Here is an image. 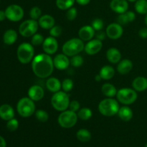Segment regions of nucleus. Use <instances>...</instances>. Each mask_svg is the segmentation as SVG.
I'll return each mask as SVG.
<instances>
[{
  "label": "nucleus",
  "instance_id": "c03bdc74",
  "mask_svg": "<svg viewBox=\"0 0 147 147\" xmlns=\"http://www.w3.org/2000/svg\"><path fill=\"white\" fill-rule=\"evenodd\" d=\"M139 35L143 39L147 38V27H144V28L141 29L139 32Z\"/></svg>",
  "mask_w": 147,
  "mask_h": 147
},
{
  "label": "nucleus",
  "instance_id": "f03ea898",
  "mask_svg": "<svg viewBox=\"0 0 147 147\" xmlns=\"http://www.w3.org/2000/svg\"><path fill=\"white\" fill-rule=\"evenodd\" d=\"M119 103L113 98H107L99 103L98 111L103 116H113L119 112Z\"/></svg>",
  "mask_w": 147,
  "mask_h": 147
},
{
  "label": "nucleus",
  "instance_id": "cd10ccee",
  "mask_svg": "<svg viewBox=\"0 0 147 147\" xmlns=\"http://www.w3.org/2000/svg\"><path fill=\"white\" fill-rule=\"evenodd\" d=\"M101 91L105 96L108 98H113L116 96L117 91L116 88L111 83H105L101 88Z\"/></svg>",
  "mask_w": 147,
  "mask_h": 147
},
{
  "label": "nucleus",
  "instance_id": "49530a36",
  "mask_svg": "<svg viewBox=\"0 0 147 147\" xmlns=\"http://www.w3.org/2000/svg\"><path fill=\"white\" fill-rule=\"evenodd\" d=\"M7 18L5 14V11H2V10H0V22L4 21L5 19Z\"/></svg>",
  "mask_w": 147,
  "mask_h": 147
},
{
  "label": "nucleus",
  "instance_id": "f3484780",
  "mask_svg": "<svg viewBox=\"0 0 147 147\" xmlns=\"http://www.w3.org/2000/svg\"><path fill=\"white\" fill-rule=\"evenodd\" d=\"M79 38L83 41H90L95 35V30L91 25H86L82 27L78 32Z\"/></svg>",
  "mask_w": 147,
  "mask_h": 147
},
{
  "label": "nucleus",
  "instance_id": "ea45409f",
  "mask_svg": "<svg viewBox=\"0 0 147 147\" xmlns=\"http://www.w3.org/2000/svg\"><path fill=\"white\" fill-rule=\"evenodd\" d=\"M78 16V11L76 7H73L68 9L66 12V18L69 21H73Z\"/></svg>",
  "mask_w": 147,
  "mask_h": 147
},
{
  "label": "nucleus",
  "instance_id": "f8f14e48",
  "mask_svg": "<svg viewBox=\"0 0 147 147\" xmlns=\"http://www.w3.org/2000/svg\"><path fill=\"white\" fill-rule=\"evenodd\" d=\"M42 48L46 54L50 55L55 54L58 49V42L55 37L50 36L45 39L42 44Z\"/></svg>",
  "mask_w": 147,
  "mask_h": 147
},
{
  "label": "nucleus",
  "instance_id": "2f4dec72",
  "mask_svg": "<svg viewBox=\"0 0 147 147\" xmlns=\"http://www.w3.org/2000/svg\"><path fill=\"white\" fill-rule=\"evenodd\" d=\"M93 116V112L88 108H83L78 112V116L83 121H88Z\"/></svg>",
  "mask_w": 147,
  "mask_h": 147
},
{
  "label": "nucleus",
  "instance_id": "aec40b11",
  "mask_svg": "<svg viewBox=\"0 0 147 147\" xmlns=\"http://www.w3.org/2000/svg\"><path fill=\"white\" fill-rule=\"evenodd\" d=\"M106 58L110 63L116 64L119 63L121 59V53L117 48L111 47V48H109L106 52Z\"/></svg>",
  "mask_w": 147,
  "mask_h": 147
},
{
  "label": "nucleus",
  "instance_id": "b1692460",
  "mask_svg": "<svg viewBox=\"0 0 147 147\" xmlns=\"http://www.w3.org/2000/svg\"><path fill=\"white\" fill-rule=\"evenodd\" d=\"M133 68V63L129 59H124L119 63L117 66V70L120 74H128Z\"/></svg>",
  "mask_w": 147,
  "mask_h": 147
},
{
  "label": "nucleus",
  "instance_id": "58836bf2",
  "mask_svg": "<svg viewBox=\"0 0 147 147\" xmlns=\"http://www.w3.org/2000/svg\"><path fill=\"white\" fill-rule=\"evenodd\" d=\"M19 127V121L15 119H11L7 121V128L10 131H14Z\"/></svg>",
  "mask_w": 147,
  "mask_h": 147
},
{
  "label": "nucleus",
  "instance_id": "4c0bfd02",
  "mask_svg": "<svg viewBox=\"0 0 147 147\" xmlns=\"http://www.w3.org/2000/svg\"><path fill=\"white\" fill-rule=\"evenodd\" d=\"M91 26L94 29L95 31H100V30H103L104 24H103V21L101 19L96 18L92 21Z\"/></svg>",
  "mask_w": 147,
  "mask_h": 147
},
{
  "label": "nucleus",
  "instance_id": "a211bd4d",
  "mask_svg": "<svg viewBox=\"0 0 147 147\" xmlns=\"http://www.w3.org/2000/svg\"><path fill=\"white\" fill-rule=\"evenodd\" d=\"M38 24L44 30H50L55 26V19L50 14H45L38 20Z\"/></svg>",
  "mask_w": 147,
  "mask_h": 147
},
{
  "label": "nucleus",
  "instance_id": "a19ab883",
  "mask_svg": "<svg viewBox=\"0 0 147 147\" xmlns=\"http://www.w3.org/2000/svg\"><path fill=\"white\" fill-rule=\"evenodd\" d=\"M62 32H63V30L60 26L55 25L50 30V34L53 37H57L62 34Z\"/></svg>",
  "mask_w": 147,
  "mask_h": 147
},
{
  "label": "nucleus",
  "instance_id": "4468645a",
  "mask_svg": "<svg viewBox=\"0 0 147 147\" xmlns=\"http://www.w3.org/2000/svg\"><path fill=\"white\" fill-rule=\"evenodd\" d=\"M55 67L59 70H64L68 67L70 64V60H69L68 56L63 54H58L55 57L53 60Z\"/></svg>",
  "mask_w": 147,
  "mask_h": 147
},
{
  "label": "nucleus",
  "instance_id": "6e6552de",
  "mask_svg": "<svg viewBox=\"0 0 147 147\" xmlns=\"http://www.w3.org/2000/svg\"><path fill=\"white\" fill-rule=\"evenodd\" d=\"M118 100L124 105H130L134 103L137 99V93L134 89L123 88L117 91L116 94Z\"/></svg>",
  "mask_w": 147,
  "mask_h": 147
},
{
  "label": "nucleus",
  "instance_id": "6ab92c4d",
  "mask_svg": "<svg viewBox=\"0 0 147 147\" xmlns=\"http://www.w3.org/2000/svg\"><path fill=\"white\" fill-rule=\"evenodd\" d=\"M14 116V111L9 104H3L0 106V118L4 121H8Z\"/></svg>",
  "mask_w": 147,
  "mask_h": 147
},
{
  "label": "nucleus",
  "instance_id": "1a4fd4ad",
  "mask_svg": "<svg viewBox=\"0 0 147 147\" xmlns=\"http://www.w3.org/2000/svg\"><path fill=\"white\" fill-rule=\"evenodd\" d=\"M38 27V22L32 19L27 20L21 23L19 27V32L24 37H32L34 34H36Z\"/></svg>",
  "mask_w": 147,
  "mask_h": 147
},
{
  "label": "nucleus",
  "instance_id": "473e14b6",
  "mask_svg": "<svg viewBox=\"0 0 147 147\" xmlns=\"http://www.w3.org/2000/svg\"><path fill=\"white\" fill-rule=\"evenodd\" d=\"M35 117L39 121L46 122L49 119V115L47 111L44 110H37L35 112Z\"/></svg>",
  "mask_w": 147,
  "mask_h": 147
},
{
  "label": "nucleus",
  "instance_id": "37998d69",
  "mask_svg": "<svg viewBox=\"0 0 147 147\" xmlns=\"http://www.w3.org/2000/svg\"><path fill=\"white\" fill-rule=\"evenodd\" d=\"M97 32H98L96 33V39H98V40H100V41H103V40H104L105 39H106V37H107L106 33L104 32L103 31H102V30H100V31H97Z\"/></svg>",
  "mask_w": 147,
  "mask_h": 147
},
{
  "label": "nucleus",
  "instance_id": "79ce46f5",
  "mask_svg": "<svg viewBox=\"0 0 147 147\" xmlns=\"http://www.w3.org/2000/svg\"><path fill=\"white\" fill-rule=\"evenodd\" d=\"M80 107V105L79 103V102L78 100H72L71 102H70V104H69V109L72 111L76 112L78 111H79Z\"/></svg>",
  "mask_w": 147,
  "mask_h": 147
},
{
  "label": "nucleus",
  "instance_id": "c756f323",
  "mask_svg": "<svg viewBox=\"0 0 147 147\" xmlns=\"http://www.w3.org/2000/svg\"><path fill=\"white\" fill-rule=\"evenodd\" d=\"M76 0H56V6L61 10H67L71 8Z\"/></svg>",
  "mask_w": 147,
  "mask_h": 147
},
{
  "label": "nucleus",
  "instance_id": "f257e3e1",
  "mask_svg": "<svg viewBox=\"0 0 147 147\" xmlns=\"http://www.w3.org/2000/svg\"><path fill=\"white\" fill-rule=\"evenodd\" d=\"M54 67V63L51 56L46 53L37 55L32 61L33 73L40 78H47L50 77L53 73Z\"/></svg>",
  "mask_w": 147,
  "mask_h": 147
},
{
  "label": "nucleus",
  "instance_id": "f704fd0d",
  "mask_svg": "<svg viewBox=\"0 0 147 147\" xmlns=\"http://www.w3.org/2000/svg\"><path fill=\"white\" fill-rule=\"evenodd\" d=\"M83 62H84V60H83V57L79 55H77L72 57L71 60H70V64L73 67H80L83 64Z\"/></svg>",
  "mask_w": 147,
  "mask_h": 147
},
{
  "label": "nucleus",
  "instance_id": "dca6fc26",
  "mask_svg": "<svg viewBox=\"0 0 147 147\" xmlns=\"http://www.w3.org/2000/svg\"><path fill=\"white\" fill-rule=\"evenodd\" d=\"M44 89L40 86L34 85V86H31L28 90L29 98L32 99L33 101H39V100H40L44 97Z\"/></svg>",
  "mask_w": 147,
  "mask_h": 147
},
{
  "label": "nucleus",
  "instance_id": "393cba45",
  "mask_svg": "<svg viewBox=\"0 0 147 147\" xmlns=\"http://www.w3.org/2000/svg\"><path fill=\"white\" fill-rule=\"evenodd\" d=\"M17 40V33L14 30H8L3 35V41L7 45H11Z\"/></svg>",
  "mask_w": 147,
  "mask_h": 147
},
{
  "label": "nucleus",
  "instance_id": "c9c22d12",
  "mask_svg": "<svg viewBox=\"0 0 147 147\" xmlns=\"http://www.w3.org/2000/svg\"><path fill=\"white\" fill-rule=\"evenodd\" d=\"M45 39L43 36L40 34H34V35L32 37L31 40V44L33 46H39L40 45L43 44Z\"/></svg>",
  "mask_w": 147,
  "mask_h": 147
},
{
  "label": "nucleus",
  "instance_id": "e433bc0d",
  "mask_svg": "<svg viewBox=\"0 0 147 147\" xmlns=\"http://www.w3.org/2000/svg\"><path fill=\"white\" fill-rule=\"evenodd\" d=\"M73 88V81L71 79L65 78L62 83V88L63 91L65 92H70Z\"/></svg>",
  "mask_w": 147,
  "mask_h": 147
},
{
  "label": "nucleus",
  "instance_id": "09e8293b",
  "mask_svg": "<svg viewBox=\"0 0 147 147\" xmlns=\"http://www.w3.org/2000/svg\"><path fill=\"white\" fill-rule=\"evenodd\" d=\"M95 79H96V81L99 82V81H100V80H102V78L100 77V74H98V75H97V76H96V78H95Z\"/></svg>",
  "mask_w": 147,
  "mask_h": 147
},
{
  "label": "nucleus",
  "instance_id": "de8ad7c7",
  "mask_svg": "<svg viewBox=\"0 0 147 147\" xmlns=\"http://www.w3.org/2000/svg\"><path fill=\"white\" fill-rule=\"evenodd\" d=\"M6 145L7 144H6L5 139L2 136H0V147H6Z\"/></svg>",
  "mask_w": 147,
  "mask_h": 147
},
{
  "label": "nucleus",
  "instance_id": "8fccbe9b",
  "mask_svg": "<svg viewBox=\"0 0 147 147\" xmlns=\"http://www.w3.org/2000/svg\"><path fill=\"white\" fill-rule=\"evenodd\" d=\"M145 23H146L147 26V13L146 14V16H145Z\"/></svg>",
  "mask_w": 147,
  "mask_h": 147
},
{
  "label": "nucleus",
  "instance_id": "20e7f679",
  "mask_svg": "<svg viewBox=\"0 0 147 147\" xmlns=\"http://www.w3.org/2000/svg\"><path fill=\"white\" fill-rule=\"evenodd\" d=\"M34 46L28 42H23L19 45L17 50V56L19 61L22 64H27L34 58Z\"/></svg>",
  "mask_w": 147,
  "mask_h": 147
},
{
  "label": "nucleus",
  "instance_id": "9d476101",
  "mask_svg": "<svg viewBox=\"0 0 147 147\" xmlns=\"http://www.w3.org/2000/svg\"><path fill=\"white\" fill-rule=\"evenodd\" d=\"M7 19L11 22H19L24 17V9L17 4H11L5 9Z\"/></svg>",
  "mask_w": 147,
  "mask_h": 147
},
{
  "label": "nucleus",
  "instance_id": "412c9836",
  "mask_svg": "<svg viewBox=\"0 0 147 147\" xmlns=\"http://www.w3.org/2000/svg\"><path fill=\"white\" fill-rule=\"evenodd\" d=\"M136 19V14L134 11H127L123 14H120L117 17V22L121 25H124L134 22Z\"/></svg>",
  "mask_w": 147,
  "mask_h": 147
},
{
  "label": "nucleus",
  "instance_id": "72a5a7b5",
  "mask_svg": "<svg viewBox=\"0 0 147 147\" xmlns=\"http://www.w3.org/2000/svg\"><path fill=\"white\" fill-rule=\"evenodd\" d=\"M30 16L32 20H39L42 16V11L40 7H33L30 11Z\"/></svg>",
  "mask_w": 147,
  "mask_h": 147
},
{
  "label": "nucleus",
  "instance_id": "0eeeda50",
  "mask_svg": "<svg viewBox=\"0 0 147 147\" xmlns=\"http://www.w3.org/2000/svg\"><path fill=\"white\" fill-rule=\"evenodd\" d=\"M78 114L70 110H65L62 112L58 116V123L64 129H70L73 127L78 121Z\"/></svg>",
  "mask_w": 147,
  "mask_h": 147
},
{
  "label": "nucleus",
  "instance_id": "7ed1b4c3",
  "mask_svg": "<svg viewBox=\"0 0 147 147\" xmlns=\"http://www.w3.org/2000/svg\"><path fill=\"white\" fill-rule=\"evenodd\" d=\"M85 48L83 41L80 38H72L63 46V53L68 57L77 55Z\"/></svg>",
  "mask_w": 147,
  "mask_h": 147
},
{
  "label": "nucleus",
  "instance_id": "a18cd8bd",
  "mask_svg": "<svg viewBox=\"0 0 147 147\" xmlns=\"http://www.w3.org/2000/svg\"><path fill=\"white\" fill-rule=\"evenodd\" d=\"M90 1L91 0H76V2L81 6L87 5V4H88L90 2Z\"/></svg>",
  "mask_w": 147,
  "mask_h": 147
},
{
  "label": "nucleus",
  "instance_id": "9b49d317",
  "mask_svg": "<svg viewBox=\"0 0 147 147\" xmlns=\"http://www.w3.org/2000/svg\"><path fill=\"white\" fill-rule=\"evenodd\" d=\"M106 35L111 40H118L123 33V27L119 23H111L106 30Z\"/></svg>",
  "mask_w": 147,
  "mask_h": 147
},
{
  "label": "nucleus",
  "instance_id": "4be33fe9",
  "mask_svg": "<svg viewBox=\"0 0 147 147\" xmlns=\"http://www.w3.org/2000/svg\"><path fill=\"white\" fill-rule=\"evenodd\" d=\"M46 87L49 91L55 93L60 91L62 88V83L56 78L51 77L49 78L46 81Z\"/></svg>",
  "mask_w": 147,
  "mask_h": 147
},
{
  "label": "nucleus",
  "instance_id": "ddd939ff",
  "mask_svg": "<svg viewBox=\"0 0 147 147\" xmlns=\"http://www.w3.org/2000/svg\"><path fill=\"white\" fill-rule=\"evenodd\" d=\"M103 47V42L98 39L91 40L85 46V51L89 55H94L101 50Z\"/></svg>",
  "mask_w": 147,
  "mask_h": 147
},
{
  "label": "nucleus",
  "instance_id": "423d86ee",
  "mask_svg": "<svg viewBox=\"0 0 147 147\" xmlns=\"http://www.w3.org/2000/svg\"><path fill=\"white\" fill-rule=\"evenodd\" d=\"M51 104L55 110L58 111H64L67 110L70 104V98L68 95L65 91H58L55 93L51 98Z\"/></svg>",
  "mask_w": 147,
  "mask_h": 147
},
{
  "label": "nucleus",
  "instance_id": "603ef678",
  "mask_svg": "<svg viewBox=\"0 0 147 147\" xmlns=\"http://www.w3.org/2000/svg\"><path fill=\"white\" fill-rule=\"evenodd\" d=\"M145 147H147V144H146V145H145Z\"/></svg>",
  "mask_w": 147,
  "mask_h": 147
},
{
  "label": "nucleus",
  "instance_id": "3c124183",
  "mask_svg": "<svg viewBox=\"0 0 147 147\" xmlns=\"http://www.w3.org/2000/svg\"><path fill=\"white\" fill-rule=\"evenodd\" d=\"M128 1H130V2H136L137 0H127Z\"/></svg>",
  "mask_w": 147,
  "mask_h": 147
},
{
  "label": "nucleus",
  "instance_id": "2eb2a0df",
  "mask_svg": "<svg viewBox=\"0 0 147 147\" xmlns=\"http://www.w3.org/2000/svg\"><path fill=\"white\" fill-rule=\"evenodd\" d=\"M110 7L112 11L117 14H123L128 11L129 3L127 0H111Z\"/></svg>",
  "mask_w": 147,
  "mask_h": 147
},
{
  "label": "nucleus",
  "instance_id": "39448f33",
  "mask_svg": "<svg viewBox=\"0 0 147 147\" xmlns=\"http://www.w3.org/2000/svg\"><path fill=\"white\" fill-rule=\"evenodd\" d=\"M17 110L22 117H30L35 113V104L29 97L22 98L17 103Z\"/></svg>",
  "mask_w": 147,
  "mask_h": 147
},
{
  "label": "nucleus",
  "instance_id": "c85d7f7f",
  "mask_svg": "<svg viewBox=\"0 0 147 147\" xmlns=\"http://www.w3.org/2000/svg\"><path fill=\"white\" fill-rule=\"evenodd\" d=\"M76 136L81 142H88L91 139V134L86 129H81L78 131Z\"/></svg>",
  "mask_w": 147,
  "mask_h": 147
},
{
  "label": "nucleus",
  "instance_id": "7c9ffc66",
  "mask_svg": "<svg viewBox=\"0 0 147 147\" xmlns=\"http://www.w3.org/2000/svg\"><path fill=\"white\" fill-rule=\"evenodd\" d=\"M134 8L139 14H146L147 13V0H137L135 2Z\"/></svg>",
  "mask_w": 147,
  "mask_h": 147
},
{
  "label": "nucleus",
  "instance_id": "a878e982",
  "mask_svg": "<svg viewBox=\"0 0 147 147\" xmlns=\"http://www.w3.org/2000/svg\"><path fill=\"white\" fill-rule=\"evenodd\" d=\"M99 74L103 80H109L113 78L115 76V70L112 66L105 65L100 69Z\"/></svg>",
  "mask_w": 147,
  "mask_h": 147
},
{
  "label": "nucleus",
  "instance_id": "bb28decb",
  "mask_svg": "<svg viewBox=\"0 0 147 147\" xmlns=\"http://www.w3.org/2000/svg\"><path fill=\"white\" fill-rule=\"evenodd\" d=\"M118 114L122 121H129L133 117V111L129 106H123L119 109Z\"/></svg>",
  "mask_w": 147,
  "mask_h": 147
},
{
  "label": "nucleus",
  "instance_id": "5701e85b",
  "mask_svg": "<svg viewBox=\"0 0 147 147\" xmlns=\"http://www.w3.org/2000/svg\"><path fill=\"white\" fill-rule=\"evenodd\" d=\"M132 86L136 91H144L147 89V78L142 76L136 78L132 82Z\"/></svg>",
  "mask_w": 147,
  "mask_h": 147
}]
</instances>
